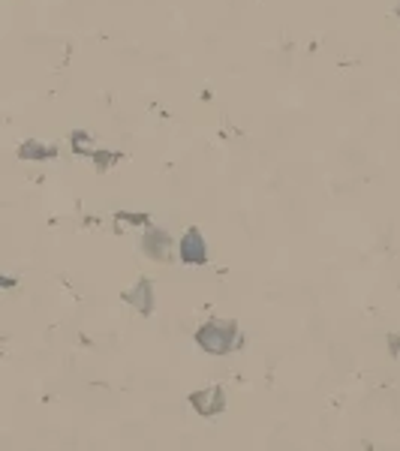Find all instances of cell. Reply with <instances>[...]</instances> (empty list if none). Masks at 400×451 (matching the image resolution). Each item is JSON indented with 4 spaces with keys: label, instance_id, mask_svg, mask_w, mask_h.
Instances as JSON below:
<instances>
[{
    "label": "cell",
    "instance_id": "6da1fadb",
    "mask_svg": "<svg viewBox=\"0 0 400 451\" xmlns=\"http://www.w3.org/2000/svg\"><path fill=\"white\" fill-rule=\"evenodd\" d=\"M184 259L187 262H205V247H202L199 232H187V238H184Z\"/></svg>",
    "mask_w": 400,
    "mask_h": 451
}]
</instances>
